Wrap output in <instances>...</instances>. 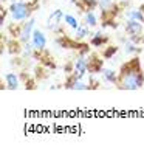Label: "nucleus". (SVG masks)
Instances as JSON below:
<instances>
[{
  "instance_id": "nucleus-19",
  "label": "nucleus",
  "mask_w": 144,
  "mask_h": 152,
  "mask_svg": "<svg viewBox=\"0 0 144 152\" xmlns=\"http://www.w3.org/2000/svg\"><path fill=\"white\" fill-rule=\"evenodd\" d=\"M122 2H129V0H122Z\"/></svg>"
},
{
  "instance_id": "nucleus-11",
  "label": "nucleus",
  "mask_w": 144,
  "mask_h": 152,
  "mask_svg": "<svg viewBox=\"0 0 144 152\" xmlns=\"http://www.w3.org/2000/svg\"><path fill=\"white\" fill-rule=\"evenodd\" d=\"M71 2H73V5L79 6V8L84 10V11L98 8V0H71Z\"/></svg>"
},
{
  "instance_id": "nucleus-17",
  "label": "nucleus",
  "mask_w": 144,
  "mask_h": 152,
  "mask_svg": "<svg viewBox=\"0 0 144 152\" xmlns=\"http://www.w3.org/2000/svg\"><path fill=\"white\" fill-rule=\"evenodd\" d=\"M113 0H98V8L101 10V12H105L108 11L113 6Z\"/></svg>"
},
{
  "instance_id": "nucleus-10",
  "label": "nucleus",
  "mask_w": 144,
  "mask_h": 152,
  "mask_svg": "<svg viewBox=\"0 0 144 152\" xmlns=\"http://www.w3.org/2000/svg\"><path fill=\"white\" fill-rule=\"evenodd\" d=\"M88 36H92V33H90V26H87L85 23H81L76 30H74V39L76 40H84L85 37Z\"/></svg>"
},
{
  "instance_id": "nucleus-12",
  "label": "nucleus",
  "mask_w": 144,
  "mask_h": 152,
  "mask_svg": "<svg viewBox=\"0 0 144 152\" xmlns=\"http://www.w3.org/2000/svg\"><path fill=\"white\" fill-rule=\"evenodd\" d=\"M102 78L105 79V82H108V84H118V73H116L115 70H112V68H102Z\"/></svg>"
},
{
  "instance_id": "nucleus-3",
  "label": "nucleus",
  "mask_w": 144,
  "mask_h": 152,
  "mask_svg": "<svg viewBox=\"0 0 144 152\" xmlns=\"http://www.w3.org/2000/svg\"><path fill=\"white\" fill-rule=\"evenodd\" d=\"M64 11L62 10H54L50 12V16L47 17V28L51 30L53 33L56 34H60L62 33V28H60V25H62V20H64Z\"/></svg>"
},
{
  "instance_id": "nucleus-6",
  "label": "nucleus",
  "mask_w": 144,
  "mask_h": 152,
  "mask_svg": "<svg viewBox=\"0 0 144 152\" xmlns=\"http://www.w3.org/2000/svg\"><path fill=\"white\" fill-rule=\"evenodd\" d=\"M126 34L129 37H133V36H140L144 31V23L140 22V20H132V19H127V23L124 26Z\"/></svg>"
},
{
  "instance_id": "nucleus-1",
  "label": "nucleus",
  "mask_w": 144,
  "mask_h": 152,
  "mask_svg": "<svg viewBox=\"0 0 144 152\" xmlns=\"http://www.w3.org/2000/svg\"><path fill=\"white\" fill-rule=\"evenodd\" d=\"M118 75L119 76L116 87L121 90H138L144 86V72L138 58H133L132 61H127L126 64H122Z\"/></svg>"
},
{
  "instance_id": "nucleus-14",
  "label": "nucleus",
  "mask_w": 144,
  "mask_h": 152,
  "mask_svg": "<svg viewBox=\"0 0 144 152\" xmlns=\"http://www.w3.org/2000/svg\"><path fill=\"white\" fill-rule=\"evenodd\" d=\"M84 23L87 26H90V28H95L96 25H98V17L96 14L93 12V10H88L84 12Z\"/></svg>"
},
{
  "instance_id": "nucleus-16",
  "label": "nucleus",
  "mask_w": 144,
  "mask_h": 152,
  "mask_svg": "<svg viewBox=\"0 0 144 152\" xmlns=\"http://www.w3.org/2000/svg\"><path fill=\"white\" fill-rule=\"evenodd\" d=\"M64 22H65L68 26H70V28H73V30H76L78 26L81 25V23H79V20L74 17L73 14H65V16H64Z\"/></svg>"
},
{
  "instance_id": "nucleus-9",
  "label": "nucleus",
  "mask_w": 144,
  "mask_h": 152,
  "mask_svg": "<svg viewBox=\"0 0 144 152\" xmlns=\"http://www.w3.org/2000/svg\"><path fill=\"white\" fill-rule=\"evenodd\" d=\"M5 84H6V88H9V90H17L19 86H20L19 75L14 73V72L6 73V75H5Z\"/></svg>"
},
{
  "instance_id": "nucleus-18",
  "label": "nucleus",
  "mask_w": 144,
  "mask_h": 152,
  "mask_svg": "<svg viewBox=\"0 0 144 152\" xmlns=\"http://www.w3.org/2000/svg\"><path fill=\"white\" fill-rule=\"evenodd\" d=\"M116 51H118V48L110 45V47H107L105 50H104V53H102V58H104V59H110L113 54H116Z\"/></svg>"
},
{
  "instance_id": "nucleus-8",
  "label": "nucleus",
  "mask_w": 144,
  "mask_h": 152,
  "mask_svg": "<svg viewBox=\"0 0 144 152\" xmlns=\"http://www.w3.org/2000/svg\"><path fill=\"white\" fill-rule=\"evenodd\" d=\"M104 65V61H102V58H99L98 54H90L88 56V72L90 73H99L102 72V67Z\"/></svg>"
},
{
  "instance_id": "nucleus-13",
  "label": "nucleus",
  "mask_w": 144,
  "mask_h": 152,
  "mask_svg": "<svg viewBox=\"0 0 144 152\" xmlns=\"http://www.w3.org/2000/svg\"><path fill=\"white\" fill-rule=\"evenodd\" d=\"M107 37L102 34V30L101 31H96L93 36H92V39H90V45L92 47H96V48H99V47H102L104 44H107Z\"/></svg>"
},
{
  "instance_id": "nucleus-2",
  "label": "nucleus",
  "mask_w": 144,
  "mask_h": 152,
  "mask_svg": "<svg viewBox=\"0 0 144 152\" xmlns=\"http://www.w3.org/2000/svg\"><path fill=\"white\" fill-rule=\"evenodd\" d=\"M34 10V6H31L28 2L25 0H17V2H11L9 5V16L12 22H25L28 20L31 12Z\"/></svg>"
},
{
  "instance_id": "nucleus-7",
  "label": "nucleus",
  "mask_w": 144,
  "mask_h": 152,
  "mask_svg": "<svg viewBox=\"0 0 144 152\" xmlns=\"http://www.w3.org/2000/svg\"><path fill=\"white\" fill-rule=\"evenodd\" d=\"M31 42H33L34 48H36V51H44L45 47H47V36H45V33H44L42 30L34 28Z\"/></svg>"
},
{
  "instance_id": "nucleus-4",
  "label": "nucleus",
  "mask_w": 144,
  "mask_h": 152,
  "mask_svg": "<svg viewBox=\"0 0 144 152\" xmlns=\"http://www.w3.org/2000/svg\"><path fill=\"white\" fill-rule=\"evenodd\" d=\"M87 72H88V58L79 54L76 58V61L73 62V75L76 76V78L82 79Z\"/></svg>"
},
{
  "instance_id": "nucleus-5",
  "label": "nucleus",
  "mask_w": 144,
  "mask_h": 152,
  "mask_svg": "<svg viewBox=\"0 0 144 152\" xmlns=\"http://www.w3.org/2000/svg\"><path fill=\"white\" fill-rule=\"evenodd\" d=\"M34 23H36V20H34L33 17H30L28 20H25V22L22 23V30H20V36H19L20 44H26V42L31 40L33 31H34Z\"/></svg>"
},
{
  "instance_id": "nucleus-15",
  "label": "nucleus",
  "mask_w": 144,
  "mask_h": 152,
  "mask_svg": "<svg viewBox=\"0 0 144 152\" xmlns=\"http://www.w3.org/2000/svg\"><path fill=\"white\" fill-rule=\"evenodd\" d=\"M127 19H132V20H140V22L144 23V11L141 8H133V10H129L127 11Z\"/></svg>"
}]
</instances>
